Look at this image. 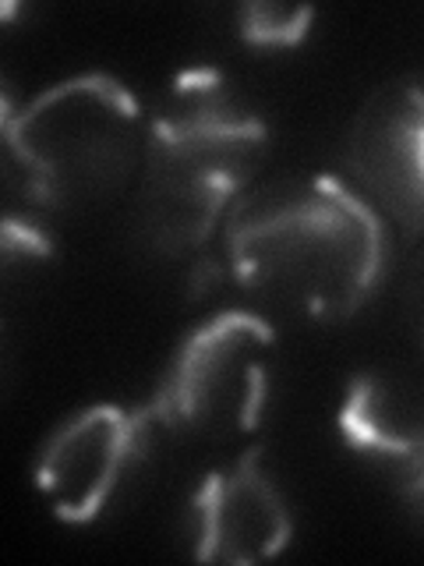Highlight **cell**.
<instances>
[{
	"label": "cell",
	"mask_w": 424,
	"mask_h": 566,
	"mask_svg": "<svg viewBox=\"0 0 424 566\" xmlns=\"http://www.w3.org/2000/svg\"><path fill=\"white\" fill-rule=\"evenodd\" d=\"M184 538L194 559L230 566L265 563L294 542V513L265 468L262 447L241 450L194 485Z\"/></svg>",
	"instance_id": "obj_7"
},
{
	"label": "cell",
	"mask_w": 424,
	"mask_h": 566,
	"mask_svg": "<svg viewBox=\"0 0 424 566\" xmlns=\"http://www.w3.org/2000/svg\"><path fill=\"white\" fill-rule=\"evenodd\" d=\"M400 301H403L406 323H411V329L421 336V344H424V248L411 259V265H406Z\"/></svg>",
	"instance_id": "obj_11"
},
{
	"label": "cell",
	"mask_w": 424,
	"mask_h": 566,
	"mask_svg": "<svg viewBox=\"0 0 424 566\" xmlns=\"http://www.w3.org/2000/svg\"><path fill=\"white\" fill-rule=\"evenodd\" d=\"M276 329L247 308L212 312L170 350L146 411L159 432L191 442H230L255 432L273 394Z\"/></svg>",
	"instance_id": "obj_4"
},
{
	"label": "cell",
	"mask_w": 424,
	"mask_h": 566,
	"mask_svg": "<svg viewBox=\"0 0 424 566\" xmlns=\"http://www.w3.org/2000/svg\"><path fill=\"white\" fill-rule=\"evenodd\" d=\"M273 149V132L226 71H177L146 114L141 227L156 252L194 255L220 238Z\"/></svg>",
	"instance_id": "obj_2"
},
{
	"label": "cell",
	"mask_w": 424,
	"mask_h": 566,
	"mask_svg": "<svg viewBox=\"0 0 424 566\" xmlns=\"http://www.w3.org/2000/svg\"><path fill=\"white\" fill-rule=\"evenodd\" d=\"M11 181L35 209H88L128 188L146 156V114L106 71L40 88L18 111L4 103Z\"/></svg>",
	"instance_id": "obj_3"
},
{
	"label": "cell",
	"mask_w": 424,
	"mask_h": 566,
	"mask_svg": "<svg viewBox=\"0 0 424 566\" xmlns=\"http://www.w3.org/2000/svg\"><path fill=\"white\" fill-rule=\"evenodd\" d=\"M223 265L262 308L308 323L358 315L389 265L385 217L336 174L258 185L220 227Z\"/></svg>",
	"instance_id": "obj_1"
},
{
	"label": "cell",
	"mask_w": 424,
	"mask_h": 566,
	"mask_svg": "<svg viewBox=\"0 0 424 566\" xmlns=\"http://www.w3.org/2000/svg\"><path fill=\"white\" fill-rule=\"evenodd\" d=\"M57 255V238L50 230L32 220L29 212L8 209L4 212V270L14 273L18 265L35 270V265H46Z\"/></svg>",
	"instance_id": "obj_10"
},
{
	"label": "cell",
	"mask_w": 424,
	"mask_h": 566,
	"mask_svg": "<svg viewBox=\"0 0 424 566\" xmlns=\"http://www.w3.org/2000/svg\"><path fill=\"white\" fill-rule=\"evenodd\" d=\"M315 14L308 4H241L237 32L252 50H290L308 40Z\"/></svg>",
	"instance_id": "obj_9"
},
{
	"label": "cell",
	"mask_w": 424,
	"mask_h": 566,
	"mask_svg": "<svg viewBox=\"0 0 424 566\" xmlns=\"http://www.w3.org/2000/svg\"><path fill=\"white\" fill-rule=\"evenodd\" d=\"M343 170L385 220L424 230V71L364 96L343 138Z\"/></svg>",
	"instance_id": "obj_6"
},
{
	"label": "cell",
	"mask_w": 424,
	"mask_h": 566,
	"mask_svg": "<svg viewBox=\"0 0 424 566\" xmlns=\"http://www.w3.org/2000/svg\"><path fill=\"white\" fill-rule=\"evenodd\" d=\"M163 436L146 407L88 403L64 418L35 460V489L67 524H96L138 492Z\"/></svg>",
	"instance_id": "obj_5"
},
{
	"label": "cell",
	"mask_w": 424,
	"mask_h": 566,
	"mask_svg": "<svg viewBox=\"0 0 424 566\" xmlns=\"http://www.w3.org/2000/svg\"><path fill=\"white\" fill-rule=\"evenodd\" d=\"M336 429L424 517V389L389 371H358L343 389Z\"/></svg>",
	"instance_id": "obj_8"
}]
</instances>
